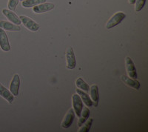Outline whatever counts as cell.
Instances as JSON below:
<instances>
[{"mask_svg": "<svg viewBox=\"0 0 148 132\" xmlns=\"http://www.w3.org/2000/svg\"><path fill=\"white\" fill-rule=\"evenodd\" d=\"M145 2H146V0H136V2H135V10H136V11H141L142 8L145 7Z\"/></svg>", "mask_w": 148, "mask_h": 132, "instance_id": "obj_20", "label": "cell"}, {"mask_svg": "<svg viewBox=\"0 0 148 132\" xmlns=\"http://www.w3.org/2000/svg\"><path fill=\"white\" fill-rule=\"evenodd\" d=\"M136 2V0H129V3L131 4V5H133Z\"/></svg>", "mask_w": 148, "mask_h": 132, "instance_id": "obj_22", "label": "cell"}, {"mask_svg": "<svg viewBox=\"0 0 148 132\" xmlns=\"http://www.w3.org/2000/svg\"><path fill=\"white\" fill-rule=\"evenodd\" d=\"M90 99L92 101V103L95 107L98 106L99 104V88L97 85H92L90 87Z\"/></svg>", "mask_w": 148, "mask_h": 132, "instance_id": "obj_12", "label": "cell"}, {"mask_svg": "<svg viewBox=\"0 0 148 132\" xmlns=\"http://www.w3.org/2000/svg\"><path fill=\"white\" fill-rule=\"evenodd\" d=\"M121 80H122L128 86L133 88L134 89L138 90L141 86V84L138 81H137L136 80H134V79H132V78L129 77V76H126V75H122L121 76Z\"/></svg>", "mask_w": 148, "mask_h": 132, "instance_id": "obj_13", "label": "cell"}, {"mask_svg": "<svg viewBox=\"0 0 148 132\" xmlns=\"http://www.w3.org/2000/svg\"><path fill=\"white\" fill-rule=\"evenodd\" d=\"M75 118V112H74L73 109H70L67 114L64 117V120H63L62 122V126L64 129H67L69 128L71 125H72L73 122Z\"/></svg>", "mask_w": 148, "mask_h": 132, "instance_id": "obj_10", "label": "cell"}, {"mask_svg": "<svg viewBox=\"0 0 148 132\" xmlns=\"http://www.w3.org/2000/svg\"><path fill=\"white\" fill-rule=\"evenodd\" d=\"M90 116V110L88 108H84V109H82V111L81 116L79 117V120L78 121L77 125L79 127H81L82 125L85 122V121L89 118Z\"/></svg>", "mask_w": 148, "mask_h": 132, "instance_id": "obj_17", "label": "cell"}, {"mask_svg": "<svg viewBox=\"0 0 148 132\" xmlns=\"http://www.w3.org/2000/svg\"><path fill=\"white\" fill-rule=\"evenodd\" d=\"M20 18L21 21L23 23L24 26L27 28L28 30H30V31H33V32H36L40 28V25H39V24L36 23V22H34L33 19H31L29 17L26 16L24 15H21L19 16Z\"/></svg>", "mask_w": 148, "mask_h": 132, "instance_id": "obj_2", "label": "cell"}, {"mask_svg": "<svg viewBox=\"0 0 148 132\" xmlns=\"http://www.w3.org/2000/svg\"><path fill=\"white\" fill-rule=\"evenodd\" d=\"M20 1H22H22H25V0H20Z\"/></svg>", "mask_w": 148, "mask_h": 132, "instance_id": "obj_23", "label": "cell"}, {"mask_svg": "<svg viewBox=\"0 0 148 132\" xmlns=\"http://www.w3.org/2000/svg\"><path fill=\"white\" fill-rule=\"evenodd\" d=\"M125 65H126L127 72L129 77L136 80L137 77H138L136 68V66H135L134 63H133L131 58L127 56L126 59H125Z\"/></svg>", "mask_w": 148, "mask_h": 132, "instance_id": "obj_5", "label": "cell"}, {"mask_svg": "<svg viewBox=\"0 0 148 132\" xmlns=\"http://www.w3.org/2000/svg\"><path fill=\"white\" fill-rule=\"evenodd\" d=\"M0 47L5 52H8L10 50L8 36L2 28H0Z\"/></svg>", "mask_w": 148, "mask_h": 132, "instance_id": "obj_6", "label": "cell"}, {"mask_svg": "<svg viewBox=\"0 0 148 132\" xmlns=\"http://www.w3.org/2000/svg\"><path fill=\"white\" fill-rule=\"evenodd\" d=\"M76 85L79 89L82 90V91L85 92H89L90 86L88 85V83L86 82L84 80H83V79H82L81 77L78 78L77 80H76Z\"/></svg>", "mask_w": 148, "mask_h": 132, "instance_id": "obj_18", "label": "cell"}, {"mask_svg": "<svg viewBox=\"0 0 148 132\" xmlns=\"http://www.w3.org/2000/svg\"><path fill=\"white\" fill-rule=\"evenodd\" d=\"M0 96L7 100L9 103H12L14 100V96L12 94L11 92L4 85H2L1 83H0Z\"/></svg>", "mask_w": 148, "mask_h": 132, "instance_id": "obj_14", "label": "cell"}, {"mask_svg": "<svg viewBox=\"0 0 148 132\" xmlns=\"http://www.w3.org/2000/svg\"><path fill=\"white\" fill-rule=\"evenodd\" d=\"M72 103H73V109L76 113L77 117L81 116L82 111L83 109V102L81 97H79V95L76 94H73L72 97Z\"/></svg>", "mask_w": 148, "mask_h": 132, "instance_id": "obj_3", "label": "cell"}, {"mask_svg": "<svg viewBox=\"0 0 148 132\" xmlns=\"http://www.w3.org/2000/svg\"><path fill=\"white\" fill-rule=\"evenodd\" d=\"M19 86H20V77H19L18 74H16L12 79L10 85V91L14 96H18V95Z\"/></svg>", "mask_w": 148, "mask_h": 132, "instance_id": "obj_7", "label": "cell"}, {"mask_svg": "<svg viewBox=\"0 0 148 132\" xmlns=\"http://www.w3.org/2000/svg\"><path fill=\"white\" fill-rule=\"evenodd\" d=\"M0 28L8 31H19L21 30V28L17 25L4 20L0 21Z\"/></svg>", "mask_w": 148, "mask_h": 132, "instance_id": "obj_11", "label": "cell"}, {"mask_svg": "<svg viewBox=\"0 0 148 132\" xmlns=\"http://www.w3.org/2000/svg\"><path fill=\"white\" fill-rule=\"evenodd\" d=\"M2 14H4L5 16H6L8 18L10 22H11L12 23L17 25H19L21 23H22V21H21L20 18L16 14H14V12L10 10H8V9H3L2 10Z\"/></svg>", "mask_w": 148, "mask_h": 132, "instance_id": "obj_9", "label": "cell"}, {"mask_svg": "<svg viewBox=\"0 0 148 132\" xmlns=\"http://www.w3.org/2000/svg\"><path fill=\"white\" fill-rule=\"evenodd\" d=\"M92 121H93V120H92V118L88 119V120L85 121V122H84V123L82 125L81 128L79 129V132H88L89 131L90 129V128H91V125H92Z\"/></svg>", "mask_w": 148, "mask_h": 132, "instance_id": "obj_19", "label": "cell"}, {"mask_svg": "<svg viewBox=\"0 0 148 132\" xmlns=\"http://www.w3.org/2000/svg\"><path fill=\"white\" fill-rule=\"evenodd\" d=\"M126 17V14H124L123 12H117L110 19L108 20V22L106 24V28L108 30L113 28L115 26L118 25L119 24L121 23Z\"/></svg>", "mask_w": 148, "mask_h": 132, "instance_id": "obj_1", "label": "cell"}, {"mask_svg": "<svg viewBox=\"0 0 148 132\" xmlns=\"http://www.w3.org/2000/svg\"><path fill=\"white\" fill-rule=\"evenodd\" d=\"M66 63L68 69H74L76 65V59L73 49L72 47H69L66 51Z\"/></svg>", "mask_w": 148, "mask_h": 132, "instance_id": "obj_4", "label": "cell"}, {"mask_svg": "<svg viewBox=\"0 0 148 132\" xmlns=\"http://www.w3.org/2000/svg\"><path fill=\"white\" fill-rule=\"evenodd\" d=\"M76 91L77 93V94L79 95V97H81L82 100L83 101L85 105L87 107H91L93 105V103H92V101L91 100L90 97L89 95L87 94V92L84 91L81 89H76Z\"/></svg>", "mask_w": 148, "mask_h": 132, "instance_id": "obj_15", "label": "cell"}, {"mask_svg": "<svg viewBox=\"0 0 148 132\" xmlns=\"http://www.w3.org/2000/svg\"><path fill=\"white\" fill-rule=\"evenodd\" d=\"M55 5L51 2H44V3L39 4V5L34 6V13L36 14H42V13H45V12L51 10L54 8Z\"/></svg>", "mask_w": 148, "mask_h": 132, "instance_id": "obj_8", "label": "cell"}, {"mask_svg": "<svg viewBox=\"0 0 148 132\" xmlns=\"http://www.w3.org/2000/svg\"><path fill=\"white\" fill-rule=\"evenodd\" d=\"M44 2H46V0H25V1H22V5L24 8H29L36 6L39 4L44 3Z\"/></svg>", "mask_w": 148, "mask_h": 132, "instance_id": "obj_16", "label": "cell"}, {"mask_svg": "<svg viewBox=\"0 0 148 132\" xmlns=\"http://www.w3.org/2000/svg\"><path fill=\"white\" fill-rule=\"evenodd\" d=\"M18 1L19 0H9L8 2V8L9 10H12V11H14L16 8V6L18 5Z\"/></svg>", "mask_w": 148, "mask_h": 132, "instance_id": "obj_21", "label": "cell"}]
</instances>
